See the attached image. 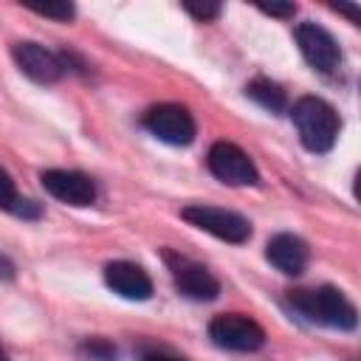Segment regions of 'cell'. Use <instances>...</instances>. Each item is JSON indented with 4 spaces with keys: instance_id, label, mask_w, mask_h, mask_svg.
<instances>
[{
    "instance_id": "obj_12",
    "label": "cell",
    "mask_w": 361,
    "mask_h": 361,
    "mask_svg": "<svg viewBox=\"0 0 361 361\" xmlns=\"http://www.w3.org/2000/svg\"><path fill=\"white\" fill-rule=\"evenodd\" d=\"M265 259L288 274V276H299L305 268H307V259H310V251H307V243L299 240L296 234H276L268 240L265 245Z\"/></svg>"
},
{
    "instance_id": "obj_22",
    "label": "cell",
    "mask_w": 361,
    "mask_h": 361,
    "mask_svg": "<svg viewBox=\"0 0 361 361\" xmlns=\"http://www.w3.org/2000/svg\"><path fill=\"white\" fill-rule=\"evenodd\" d=\"M141 361H183V358H178V355H172V353H164V350H152V353H147Z\"/></svg>"
},
{
    "instance_id": "obj_3",
    "label": "cell",
    "mask_w": 361,
    "mask_h": 361,
    "mask_svg": "<svg viewBox=\"0 0 361 361\" xmlns=\"http://www.w3.org/2000/svg\"><path fill=\"white\" fill-rule=\"evenodd\" d=\"M180 217L186 223H192L195 228L217 237V240H226V243H245L251 237V223L237 214V212H228V209H220V206H206V203H192L180 212Z\"/></svg>"
},
{
    "instance_id": "obj_13",
    "label": "cell",
    "mask_w": 361,
    "mask_h": 361,
    "mask_svg": "<svg viewBox=\"0 0 361 361\" xmlns=\"http://www.w3.org/2000/svg\"><path fill=\"white\" fill-rule=\"evenodd\" d=\"M245 93L259 104V107H265L268 113H282L285 107H288V99H285V90L276 85V82H271V79H254V82H248V87H245Z\"/></svg>"
},
{
    "instance_id": "obj_5",
    "label": "cell",
    "mask_w": 361,
    "mask_h": 361,
    "mask_svg": "<svg viewBox=\"0 0 361 361\" xmlns=\"http://www.w3.org/2000/svg\"><path fill=\"white\" fill-rule=\"evenodd\" d=\"M164 259L169 265L175 290L180 296H186L192 302H212V299H217L220 282H217V276L206 265H200V262H195V259H189L183 254H175V251H164Z\"/></svg>"
},
{
    "instance_id": "obj_16",
    "label": "cell",
    "mask_w": 361,
    "mask_h": 361,
    "mask_svg": "<svg viewBox=\"0 0 361 361\" xmlns=\"http://www.w3.org/2000/svg\"><path fill=\"white\" fill-rule=\"evenodd\" d=\"M17 189H14V180H11V175L0 166V209H6V212H11L14 209V203H17Z\"/></svg>"
},
{
    "instance_id": "obj_17",
    "label": "cell",
    "mask_w": 361,
    "mask_h": 361,
    "mask_svg": "<svg viewBox=\"0 0 361 361\" xmlns=\"http://www.w3.org/2000/svg\"><path fill=\"white\" fill-rule=\"evenodd\" d=\"M183 8H186L195 20H200V23L214 20V17L220 14V6H217V3H192V0H186V3H183Z\"/></svg>"
},
{
    "instance_id": "obj_10",
    "label": "cell",
    "mask_w": 361,
    "mask_h": 361,
    "mask_svg": "<svg viewBox=\"0 0 361 361\" xmlns=\"http://www.w3.org/2000/svg\"><path fill=\"white\" fill-rule=\"evenodd\" d=\"M11 56H14L17 68L28 79H34L39 85H54L65 73V65H62L59 54L42 48L39 42H28V39L25 42H14L11 45Z\"/></svg>"
},
{
    "instance_id": "obj_7",
    "label": "cell",
    "mask_w": 361,
    "mask_h": 361,
    "mask_svg": "<svg viewBox=\"0 0 361 361\" xmlns=\"http://www.w3.org/2000/svg\"><path fill=\"white\" fill-rule=\"evenodd\" d=\"M206 164H209V172H212L217 180L228 183V186H254V183L259 180V172H257L254 161L248 158V152H243V149H240L237 144H231V141H217V144H212Z\"/></svg>"
},
{
    "instance_id": "obj_20",
    "label": "cell",
    "mask_w": 361,
    "mask_h": 361,
    "mask_svg": "<svg viewBox=\"0 0 361 361\" xmlns=\"http://www.w3.org/2000/svg\"><path fill=\"white\" fill-rule=\"evenodd\" d=\"M14 274H17L14 262H11L6 254H0V279H3V282H11V279H14Z\"/></svg>"
},
{
    "instance_id": "obj_19",
    "label": "cell",
    "mask_w": 361,
    "mask_h": 361,
    "mask_svg": "<svg viewBox=\"0 0 361 361\" xmlns=\"http://www.w3.org/2000/svg\"><path fill=\"white\" fill-rule=\"evenodd\" d=\"M259 11L271 14V17H293L296 6L293 3H259Z\"/></svg>"
},
{
    "instance_id": "obj_2",
    "label": "cell",
    "mask_w": 361,
    "mask_h": 361,
    "mask_svg": "<svg viewBox=\"0 0 361 361\" xmlns=\"http://www.w3.org/2000/svg\"><path fill=\"white\" fill-rule=\"evenodd\" d=\"M290 118H293V127H296L305 149H310V152H330L333 149L338 130H341V118L324 99L302 96L290 107Z\"/></svg>"
},
{
    "instance_id": "obj_14",
    "label": "cell",
    "mask_w": 361,
    "mask_h": 361,
    "mask_svg": "<svg viewBox=\"0 0 361 361\" xmlns=\"http://www.w3.org/2000/svg\"><path fill=\"white\" fill-rule=\"evenodd\" d=\"M34 14H39V17H51V20H59V23H68V20H73V14H76V8H73V3H45V6H28Z\"/></svg>"
},
{
    "instance_id": "obj_1",
    "label": "cell",
    "mask_w": 361,
    "mask_h": 361,
    "mask_svg": "<svg viewBox=\"0 0 361 361\" xmlns=\"http://www.w3.org/2000/svg\"><path fill=\"white\" fill-rule=\"evenodd\" d=\"M288 302L305 319L324 324V327H333V330H355V324H358L355 305L333 285H322V288H310V290H305V288L290 290Z\"/></svg>"
},
{
    "instance_id": "obj_15",
    "label": "cell",
    "mask_w": 361,
    "mask_h": 361,
    "mask_svg": "<svg viewBox=\"0 0 361 361\" xmlns=\"http://www.w3.org/2000/svg\"><path fill=\"white\" fill-rule=\"evenodd\" d=\"M82 353L90 358V361H113L116 358V347L104 338H87L82 344Z\"/></svg>"
},
{
    "instance_id": "obj_18",
    "label": "cell",
    "mask_w": 361,
    "mask_h": 361,
    "mask_svg": "<svg viewBox=\"0 0 361 361\" xmlns=\"http://www.w3.org/2000/svg\"><path fill=\"white\" fill-rule=\"evenodd\" d=\"M11 214H17V217H23V220H37L42 212H39V203H34V200H28V197H17Z\"/></svg>"
},
{
    "instance_id": "obj_9",
    "label": "cell",
    "mask_w": 361,
    "mask_h": 361,
    "mask_svg": "<svg viewBox=\"0 0 361 361\" xmlns=\"http://www.w3.org/2000/svg\"><path fill=\"white\" fill-rule=\"evenodd\" d=\"M39 183L51 197H56V200H62L68 206H90L96 200V183L85 172L42 169L39 172Z\"/></svg>"
},
{
    "instance_id": "obj_4",
    "label": "cell",
    "mask_w": 361,
    "mask_h": 361,
    "mask_svg": "<svg viewBox=\"0 0 361 361\" xmlns=\"http://www.w3.org/2000/svg\"><path fill=\"white\" fill-rule=\"evenodd\" d=\"M209 338L220 350L234 353H254L265 344V330L243 313H220L209 322Z\"/></svg>"
},
{
    "instance_id": "obj_8",
    "label": "cell",
    "mask_w": 361,
    "mask_h": 361,
    "mask_svg": "<svg viewBox=\"0 0 361 361\" xmlns=\"http://www.w3.org/2000/svg\"><path fill=\"white\" fill-rule=\"evenodd\" d=\"M296 45L305 56V62L319 71V73H333L341 65V51L333 39V34L327 28H322L319 23H299L296 31Z\"/></svg>"
},
{
    "instance_id": "obj_6",
    "label": "cell",
    "mask_w": 361,
    "mask_h": 361,
    "mask_svg": "<svg viewBox=\"0 0 361 361\" xmlns=\"http://www.w3.org/2000/svg\"><path fill=\"white\" fill-rule=\"evenodd\" d=\"M144 127L164 144L186 147L195 141V118L183 104H155L144 113Z\"/></svg>"
},
{
    "instance_id": "obj_21",
    "label": "cell",
    "mask_w": 361,
    "mask_h": 361,
    "mask_svg": "<svg viewBox=\"0 0 361 361\" xmlns=\"http://www.w3.org/2000/svg\"><path fill=\"white\" fill-rule=\"evenodd\" d=\"M333 8H336V11H341V14H347V17H350V23H355V25L361 23V11H358L355 6H344V3H336Z\"/></svg>"
},
{
    "instance_id": "obj_23",
    "label": "cell",
    "mask_w": 361,
    "mask_h": 361,
    "mask_svg": "<svg viewBox=\"0 0 361 361\" xmlns=\"http://www.w3.org/2000/svg\"><path fill=\"white\" fill-rule=\"evenodd\" d=\"M0 361H11V358H8L6 353H3V347H0Z\"/></svg>"
},
{
    "instance_id": "obj_11",
    "label": "cell",
    "mask_w": 361,
    "mask_h": 361,
    "mask_svg": "<svg viewBox=\"0 0 361 361\" xmlns=\"http://www.w3.org/2000/svg\"><path fill=\"white\" fill-rule=\"evenodd\" d=\"M104 282L113 293H118L121 299H130V302H144L152 296V279L149 274L135 265V262H127V259H116V262H107L104 265Z\"/></svg>"
}]
</instances>
